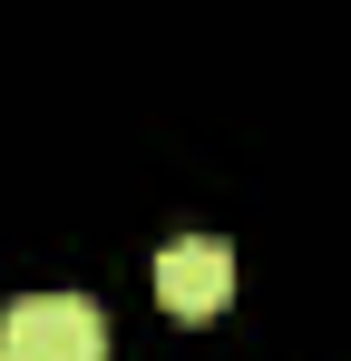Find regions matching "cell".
Returning <instances> with one entry per match:
<instances>
[{
	"label": "cell",
	"instance_id": "1",
	"mask_svg": "<svg viewBox=\"0 0 351 361\" xmlns=\"http://www.w3.org/2000/svg\"><path fill=\"white\" fill-rule=\"evenodd\" d=\"M0 361H108V312L78 293H30L0 312Z\"/></svg>",
	"mask_w": 351,
	"mask_h": 361
},
{
	"label": "cell",
	"instance_id": "2",
	"mask_svg": "<svg viewBox=\"0 0 351 361\" xmlns=\"http://www.w3.org/2000/svg\"><path fill=\"white\" fill-rule=\"evenodd\" d=\"M156 302H166L176 322H215L234 302V254L215 235H176L166 254H156Z\"/></svg>",
	"mask_w": 351,
	"mask_h": 361
}]
</instances>
